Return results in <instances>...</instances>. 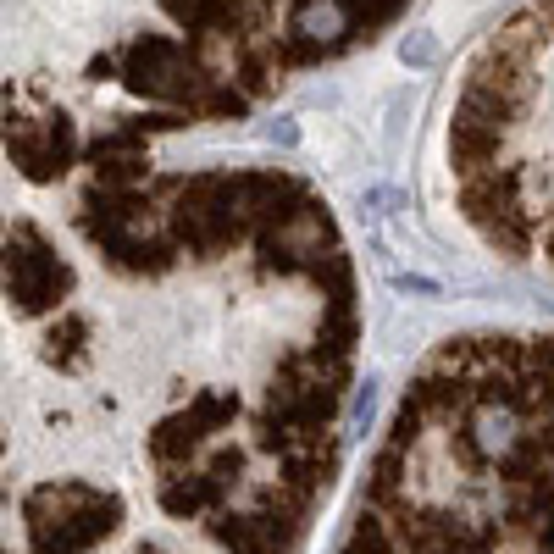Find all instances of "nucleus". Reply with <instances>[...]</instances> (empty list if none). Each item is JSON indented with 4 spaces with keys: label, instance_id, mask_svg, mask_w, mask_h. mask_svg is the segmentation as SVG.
<instances>
[{
    "label": "nucleus",
    "instance_id": "obj_2",
    "mask_svg": "<svg viewBox=\"0 0 554 554\" xmlns=\"http://www.w3.org/2000/svg\"><path fill=\"white\" fill-rule=\"evenodd\" d=\"M250 23L272 28L289 73L333 61L372 39L383 23H394L405 0H233Z\"/></svg>",
    "mask_w": 554,
    "mask_h": 554
},
{
    "label": "nucleus",
    "instance_id": "obj_1",
    "mask_svg": "<svg viewBox=\"0 0 554 554\" xmlns=\"http://www.w3.org/2000/svg\"><path fill=\"white\" fill-rule=\"evenodd\" d=\"M455 189L510 261L549 244V0H527L477 50L455 100Z\"/></svg>",
    "mask_w": 554,
    "mask_h": 554
},
{
    "label": "nucleus",
    "instance_id": "obj_3",
    "mask_svg": "<svg viewBox=\"0 0 554 554\" xmlns=\"http://www.w3.org/2000/svg\"><path fill=\"white\" fill-rule=\"evenodd\" d=\"M405 61H410V67H433V61H438V45H433L427 34H410V39H405Z\"/></svg>",
    "mask_w": 554,
    "mask_h": 554
}]
</instances>
